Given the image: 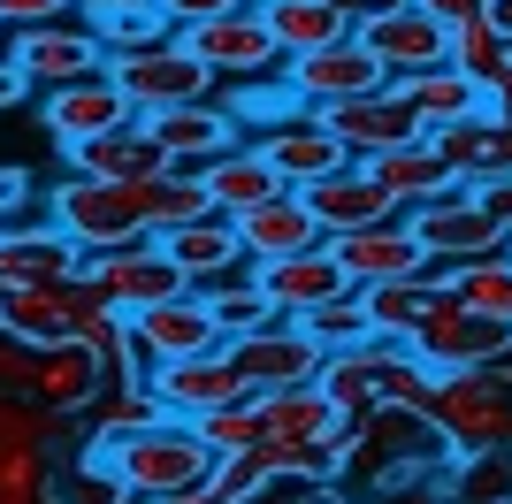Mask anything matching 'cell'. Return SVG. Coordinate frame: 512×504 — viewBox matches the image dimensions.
I'll return each instance as SVG.
<instances>
[{
  "mask_svg": "<svg viewBox=\"0 0 512 504\" xmlns=\"http://www.w3.org/2000/svg\"><path fill=\"white\" fill-rule=\"evenodd\" d=\"M321 390L344 405V413H390V405H406L421 413L428 390H436V367H428L413 344H390V336H367V344H344V352L321 359Z\"/></svg>",
  "mask_w": 512,
  "mask_h": 504,
  "instance_id": "1",
  "label": "cell"
},
{
  "mask_svg": "<svg viewBox=\"0 0 512 504\" xmlns=\"http://www.w3.org/2000/svg\"><path fill=\"white\" fill-rule=\"evenodd\" d=\"M421 413L444 436V451H459V459L512 451V359L505 367H451V375H436Z\"/></svg>",
  "mask_w": 512,
  "mask_h": 504,
  "instance_id": "2",
  "label": "cell"
},
{
  "mask_svg": "<svg viewBox=\"0 0 512 504\" xmlns=\"http://www.w3.org/2000/svg\"><path fill=\"white\" fill-rule=\"evenodd\" d=\"M100 466L123 489L169 497V489H192V482H207V474H214V443L199 436L184 413H169V420H153V428H138V436H123Z\"/></svg>",
  "mask_w": 512,
  "mask_h": 504,
  "instance_id": "3",
  "label": "cell"
},
{
  "mask_svg": "<svg viewBox=\"0 0 512 504\" xmlns=\"http://www.w3.org/2000/svg\"><path fill=\"white\" fill-rule=\"evenodd\" d=\"M46 214L62 222L85 252H107V245H138L146 230V184H115V176H62L46 191Z\"/></svg>",
  "mask_w": 512,
  "mask_h": 504,
  "instance_id": "4",
  "label": "cell"
},
{
  "mask_svg": "<svg viewBox=\"0 0 512 504\" xmlns=\"http://www.w3.org/2000/svg\"><path fill=\"white\" fill-rule=\"evenodd\" d=\"M107 77L130 92V107L146 115V107H184V100H214V62L199 54L184 31H169V39L153 46H130V54H107Z\"/></svg>",
  "mask_w": 512,
  "mask_h": 504,
  "instance_id": "5",
  "label": "cell"
},
{
  "mask_svg": "<svg viewBox=\"0 0 512 504\" xmlns=\"http://www.w3.org/2000/svg\"><path fill=\"white\" fill-rule=\"evenodd\" d=\"M406 222H413V237H421V252L436 260V268H459V260H482V252H505L512 245V230L474 199V184H451L444 199L413 207Z\"/></svg>",
  "mask_w": 512,
  "mask_h": 504,
  "instance_id": "6",
  "label": "cell"
},
{
  "mask_svg": "<svg viewBox=\"0 0 512 504\" xmlns=\"http://www.w3.org/2000/svg\"><path fill=\"white\" fill-rule=\"evenodd\" d=\"M413 352H421L436 375H451V367H505L512 359V321L474 314V306H459V291H444L436 314L421 321V336H413Z\"/></svg>",
  "mask_w": 512,
  "mask_h": 504,
  "instance_id": "7",
  "label": "cell"
},
{
  "mask_svg": "<svg viewBox=\"0 0 512 504\" xmlns=\"http://www.w3.org/2000/svg\"><path fill=\"white\" fill-rule=\"evenodd\" d=\"M85 283L107 298V306H123V314H146L161 298L192 291L176 260L161 252V237H138V245H107V252H85Z\"/></svg>",
  "mask_w": 512,
  "mask_h": 504,
  "instance_id": "8",
  "label": "cell"
},
{
  "mask_svg": "<svg viewBox=\"0 0 512 504\" xmlns=\"http://www.w3.org/2000/svg\"><path fill=\"white\" fill-rule=\"evenodd\" d=\"M283 84H291L306 107H329V100H360V92L390 84V69L360 31H344V39L314 46V54H283Z\"/></svg>",
  "mask_w": 512,
  "mask_h": 504,
  "instance_id": "9",
  "label": "cell"
},
{
  "mask_svg": "<svg viewBox=\"0 0 512 504\" xmlns=\"http://www.w3.org/2000/svg\"><path fill=\"white\" fill-rule=\"evenodd\" d=\"M8 62L39 84V92H54V84L100 77V69H107V46L92 39V23L54 16V23H31V31H8Z\"/></svg>",
  "mask_w": 512,
  "mask_h": 504,
  "instance_id": "10",
  "label": "cell"
},
{
  "mask_svg": "<svg viewBox=\"0 0 512 504\" xmlns=\"http://www.w3.org/2000/svg\"><path fill=\"white\" fill-rule=\"evenodd\" d=\"M230 359H237V375H245V390H291V382H321V359L329 352L291 314H276V321H260V329L230 336Z\"/></svg>",
  "mask_w": 512,
  "mask_h": 504,
  "instance_id": "11",
  "label": "cell"
},
{
  "mask_svg": "<svg viewBox=\"0 0 512 504\" xmlns=\"http://www.w3.org/2000/svg\"><path fill=\"white\" fill-rule=\"evenodd\" d=\"M184 39L214 62V77H268V69H283V39H276V23H268V8H253V0L192 23Z\"/></svg>",
  "mask_w": 512,
  "mask_h": 504,
  "instance_id": "12",
  "label": "cell"
},
{
  "mask_svg": "<svg viewBox=\"0 0 512 504\" xmlns=\"http://www.w3.org/2000/svg\"><path fill=\"white\" fill-rule=\"evenodd\" d=\"M214 344H230L222 336V321L207 314V298L199 291H176L161 298V306H146V314H130V352H138V367H169V359H192V352H214Z\"/></svg>",
  "mask_w": 512,
  "mask_h": 504,
  "instance_id": "13",
  "label": "cell"
},
{
  "mask_svg": "<svg viewBox=\"0 0 512 504\" xmlns=\"http://www.w3.org/2000/svg\"><path fill=\"white\" fill-rule=\"evenodd\" d=\"M138 130L161 146V161H169V168H199V161H214L222 146H237V138H245V123L230 115V100H222V92H214V100H184V107H146V115H138Z\"/></svg>",
  "mask_w": 512,
  "mask_h": 504,
  "instance_id": "14",
  "label": "cell"
},
{
  "mask_svg": "<svg viewBox=\"0 0 512 504\" xmlns=\"http://www.w3.org/2000/svg\"><path fill=\"white\" fill-rule=\"evenodd\" d=\"M314 123L337 130L352 161H375V153L421 138V115L406 107V92H398V84H375V92H360V100H329V107H314Z\"/></svg>",
  "mask_w": 512,
  "mask_h": 504,
  "instance_id": "15",
  "label": "cell"
},
{
  "mask_svg": "<svg viewBox=\"0 0 512 504\" xmlns=\"http://www.w3.org/2000/svg\"><path fill=\"white\" fill-rule=\"evenodd\" d=\"M39 123H46V138L54 146H85V138H100V130H123V123H138V107H130V92L115 77H77V84H54L39 100Z\"/></svg>",
  "mask_w": 512,
  "mask_h": 504,
  "instance_id": "16",
  "label": "cell"
},
{
  "mask_svg": "<svg viewBox=\"0 0 512 504\" xmlns=\"http://www.w3.org/2000/svg\"><path fill=\"white\" fill-rule=\"evenodd\" d=\"M329 252H337V268L352 275V283H413V275H428L436 260L421 252V237H413L406 214H390V222H367V230H344L329 237Z\"/></svg>",
  "mask_w": 512,
  "mask_h": 504,
  "instance_id": "17",
  "label": "cell"
},
{
  "mask_svg": "<svg viewBox=\"0 0 512 504\" xmlns=\"http://www.w3.org/2000/svg\"><path fill=\"white\" fill-rule=\"evenodd\" d=\"M85 275V245L62 222H0V291L16 283H69Z\"/></svg>",
  "mask_w": 512,
  "mask_h": 504,
  "instance_id": "18",
  "label": "cell"
},
{
  "mask_svg": "<svg viewBox=\"0 0 512 504\" xmlns=\"http://www.w3.org/2000/svg\"><path fill=\"white\" fill-rule=\"evenodd\" d=\"M360 39L383 54L390 77H413V69L451 62V23L428 16L421 0H406V8H390V16H375V23H360Z\"/></svg>",
  "mask_w": 512,
  "mask_h": 504,
  "instance_id": "19",
  "label": "cell"
},
{
  "mask_svg": "<svg viewBox=\"0 0 512 504\" xmlns=\"http://www.w3.org/2000/svg\"><path fill=\"white\" fill-rule=\"evenodd\" d=\"M253 146L268 153V161H276V176H283L291 191H306V184H321V176L352 168L344 138L314 123V107H306V115H291V123H276V130H253Z\"/></svg>",
  "mask_w": 512,
  "mask_h": 504,
  "instance_id": "20",
  "label": "cell"
},
{
  "mask_svg": "<svg viewBox=\"0 0 512 504\" xmlns=\"http://www.w3.org/2000/svg\"><path fill=\"white\" fill-rule=\"evenodd\" d=\"M260 420L276 443H329L344 459V436H352V413H344L321 382H291V390H260Z\"/></svg>",
  "mask_w": 512,
  "mask_h": 504,
  "instance_id": "21",
  "label": "cell"
},
{
  "mask_svg": "<svg viewBox=\"0 0 512 504\" xmlns=\"http://www.w3.org/2000/svg\"><path fill=\"white\" fill-rule=\"evenodd\" d=\"M237 222V245H245V260H283V252H306V245H321V222H314V207H306V191H291L283 184L276 199H260V207H245V214H230Z\"/></svg>",
  "mask_w": 512,
  "mask_h": 504,
  "instance_id": "22",
  "label": "cell"
},
{
  "mask_svg": "<svg viewBox=\"0 0 512 504\" xmlns=\"http://www.w3.org/2000/svg\"><path fill=\"white\" fill-rule=\"evenodd\" d=\"M153 398L169 405V413H207V405H230L245 398V375H237L230 344H214V352H192V359H169V367H153Z\"/></svg>",
  "mask_w": 512,
  "mask_h": 504,
  "instance_id": "23",
  "label": "cell"
},
{
  "mask_svg": "<svg viewBox=\"0 0 512 504\" xmlns=\"http://www.w3.org/2000/svg\"><path fill=\"white\" fill-rule=\"evenodd\" d=\"M306 207H314V222H321L329 237L367 230V222H390V214H406L383 184H375V168H367V161H352V168H337V176L306 184Z\"/></svg>",
  "mask_w": 512,
  "mask_h": 504,
  "instance_id": "24",
  "label": "cell"
},
{
  "mask_svg": "<svg viewBox=\"0 0 512 504\" xmlns=\"http://www.w3.org/2000/svg\"><path fill=\"white\" fill-rule=\"evenodd\" d=\"M253 275L268 283L276 314H306V306H321V298H337V291H360V283L337 268L329 237H321V245H306V252H283V260H260Z\"/></svg>",
  "mask_w": 512,
  "mask_h": 504,
  "instance_id": "25",
  "label": "cell"
},
{
  "mask_svg": "<svg viewBox=\"0 0 512 504\" xmlns=\"http://www.w3.org/2000/svg\"><path fill=\"white\" fill-rule=\"evenodd\" d=\"M367 168H375V184H383L406 214L428 207V199H444V191L459 184V168L444 161V146H436L428 130H421V138H406V146H390V153H375Z\"/></svg>",
  "mask_w": 512,
  "mask_h": 504,
  "instance_id": "26",
  "label": "cell"
},
{
  "mask_svg": "<svg viewBox=\"0 0 512 504\" xmlns=\"http://www.w3.org/2000/svg\"><path fill=\"white\" fill-rule=\"evenodd\" d=\"M398 92H406V107L421 115V130L436 138V130H451V123H467V115H482L490 107V92L467 77L459 62H436V69H413V77H390Z\"/></svg>",
  "mask_w": 512,
  "mask_h": 504,
  "instance_id": "27",
  "label": "cell"
},
{
  "mask_svg": "<svg viewBox=\"0 0 512 504\" xmlns=\"http://www.w3.org/2000/svg\"><path fill=\"white\" fill-rule=\"evenodd\" d=\"M161 252L176 260V275H184L192 291H207L214 275L245 268V245H237V222H230V214H199V222L169 230V237H161Z\"/></svg>",
  "mask_w": 512,
  "mask_h": 504,
  "instance_id": "28",
  "label": "cell"
},
{
  "mask_svg": "<svg viewBox=\"0 0 512 504\" xmlns=\"http://www.w3.org/2000/svg\"><path fill=\"white\" fill-rule=\"evenodd\" d=\"M199 176H207V199L222 214H245V207H260V199H276V191H283L276 161H268L253 138H237V146H222L214 161H199Z\"/></svg>",
  "mask_w": 512,
  "mask_h": 504,
  "instance_id": "29",
  "label": "cell"
},
{
  "mask_svg": "<svg viewBox=\"0 0 512 504\" xmlns=\"http://www.w3.org/2000/svg\"><path fill=\"white\" fill-rule=\"evenodd\" d=\"M436 146H444V161L459 168V184H490V176H512V123L497 115V107H482V115H467V123L436 130Z\"/></svg>",
  "mask_w": 512,
  "mask_h": 504,
  "instance_id": "30",
  "label": "cell"
},
{
  "mask_svg": "<svg viewBox=\"0 0 512 504\" xmlns=\"http://www.w3.org/2000/svg\"><path fill=\"white\" fill-rule=\"evenodd\" d=\"M0 321H8L23 344H69L77 275H69V283H16V291H0Z\"/></svg>",
  "mask_w": 512,
  "mask_h": 504,
  "instance_id": "31",
  "label": "cell"
},
{
  "mask_svg": "<svg viewBox=\"0 0 512 504\" xmlns=\"http://www.w3.org/2000/svg\"><path fill=\"white\" fill-rule=\"evenodd\" d=\"M107 367L85 352V344H39V375H31V398L54 405V413H92Z\"/></svg>",
  "mask_w": 512,
  "mask_h": 504,
  "instance_id": "32",
  "label": "cell"
},
{
  "mask_svg": "<svg viewBox=\"0 0 512 504\" xmlns=\"http://www.w3.org/2000/svg\"><path fill=\"white\" fill-rule=\"evenodd\" d=\"M69 168H85V176H115V184H146V176H161V146H153L138 123H123V130H100V138H85V146H69L62 153Z\"/></svg>",
  "mask_w": 512,
  "mask_h": 504,
  "instance_id": "33",
  "label": "cell"
},
{
  "mask_svg": "<svg viewBox=\"0 0 512 504\" xmlns=\"http://www.w3.org/2000/svg\"><path fill=\"white\" fill-rule=\"evenodd\" d=\"M199 214H222L207 199V176H199V168H161V176H146V230L153 237L184 230V222H199Z\"/></svg>",
  "mask_w": 512,
  "mask_h": 504,
  "instance_id": "34",
  "label": "cell"
},
{
  "mask_svg": "<svg viewBox=\"0 0 512 504\" xmlns=\"http://www.w3.org/2000/svg\"><path fill=\"white\" fill-rule=\"evenodd\" d=\"M85 23H92V39H100L107 54H130V46H153V39L176 31V23L161 16V0H92Z\"/></svg>",
  "mask_w": 512,
  "mask_h": 504,
  "instance_id": "35",
  "label": "cell"
},
{
  "mask_svg": "<svg viewBox=\"0 0 512 504\" xmlns=\"http://www.w3.org/2000/svg\"><path fill=\"white\" fill-rule=\"evenodd\" d=\"M199 298H207V314L222 321V336H245V329H260V321H276V298H268V283L253 275V260L230 268V275H214Z\"/></svg>",
  "mask_w": 512,
  "mask_h": 504,
  "instance_id": "36",
  "label": "cell"
},
{
  "mask_svg": "<svg viewBox=\"0 0 512 504\" xmlns=\"http://www.w3.org/2000/svg\"><path fill=\"white\" fill-rule=\"evenodd\" d=\"M451 62L467 69V77L482 84V92H490V84L512 69V39L497 31V16H490V8H474V16H459V23H451Z\"/></svg>",
  "mask_w": 512,
  "mask_h": 504,
  "instance_id": "37",
  "label": "cell"
},
{
  "mask_svg": "<svg viewBox=\"0 0 512 504\" xmlns=\"http://www.w3.org/2000/svg\"><path fill=\"white\" fill-rule=\"evenodd\" d=\"M451 291H459V306H474V314L512 321V245L482 252V260H459V268H451Z\"/></svg>",
  "mask_w": 512,
  "mask_h": 504,
  "instance_id": "38",
  "label": "cell"
},
{
  "mask_svg": "<svg viewBox=\"0 0 512 504\" xmlns=\"http://www.w3.org/2000/svg\"><path fill=\"white\" fill-rule=\"evenodd\" d=\"M306 336H314L321 352H344V344H367L375 336V321H367V298L360 291H337V298H321V306H306V314H291Z\"/></svg>",
  "mask_w": 512,
  "mask_h": 504,
  "instance_id": "39",
  "label": "cell"
},
{
  "mask_svg": "<svg viewBox=\"0 0 512 504\" xmlns=\"http://www.w3.org/2000/svg\"><path fill=\"white\" fill-rule=\"evenodd\" d=\"M268 23H276L283 54H314V46H329V39H344V31H352L329 0H276V8H268Z\"/></svg>",
  "mask_w": 512,
  "mask_h": 504,
  "instance_id": "40",
  "label": "cell"
},
{
  "mask_svg": "<svg viewBox=\"0 0 512 504\" xmlns=\"http://www.w3.org/2000/svg\"><path fill=\"white\" fill-rule=\"evenodd\" d=\"M192 428L214 443V459L253 451V443L268 436V420H260V390H245V398H230V405H207V413H192Z\"/></svg>",
  "mask_w": 512,
  "mask_h": 504,
  "instance_id": "41",
  "label": "cell"
},
{
  "mask_svg": "<svg viewBox=\"0 0 512 504\" xmlns=\"http://www.w3.org/2000/svg\"><path fill=\"white\" fill-rule=\"evenodd\" d=\"M69 436V413H54V405H39L31 390H0V443H54Z\"/></svg>",
  "mask_w": 512,
  "mask_h": 504,
  "instance_id": "42",
  "label": "cell"
},
{
  "mask_svg": "<svg viewBox=\"0 0 512 504\" xmlns=\"http://www.w3.org/2000/svg\"><path fill=\"white\" fill-rule=\"evenodd\" d=\"M230 115L245 123V138H253V130H276V123H291V115H306V100L291 92V84H283V69H276V84H253V92H237Z\"/></svg>",
  "mask_w": 512,
  "mask_h": 504,
  "instance_id": "43",
  "label": "cell"
},
{
  "mask_svg": "<svg viewBox=\"0 0 512 504\" xmlns=\"http://www.w3.org/2000/svg\"><path fill=\"white\" fill-rule=\"evenodd\" d=\"M54 489V451L46 443H0V497H31Z\"/></svg>",
  "mask_w": 512,
  "mask_h": 504,
  "instance_id": "44",
  "label": "cell"
},
{
  "mask_svg": "<svg viewBox=\"0 0 512 504\" xmlns=\"http://www.w3.org/2000/svg\"><path fill=\"white\" fill-rule=\"evenodd\" d=\"M459 504H512V451H474L459 466Z\"/></svg>",
  "mask_w": 512,
  "mask_h": 504,
  "instance_id": "45",
  "label": "cell"
},
{
  "mask_svg": "<svg viewBox=\"0 0 512 504\" xmlns=\"http://www.w3.org/2000/svg\"><path fill=\"white\" fill-rule=\"evenodd\" d=\"M276 474H268V459H260V443L253 451H230V459H214V474H207V489H214V504H245L253 489H268Z\"/></svg>",
  "mask_w": 512,
  "mask_h": 504,
  "instance_id": "46",
  "label": "cell"
},
{
  "mask_svg": "<svg viewBox=\"0 0 512 504\" xmlns=\"http://www.w3.org/2000/svg\"><path fill=\"white\" fill-rule=\"evenodd\" d=\"M31 375H39V344H23V336L0 321V390H31Z\"/></svg>",
  "mask_w": 512,
  "mask_h": 504,
  "instance_id": "47",
  "label": "cell"
},
{
  "mask_svg": "<svg viewBox=\"0 0 512 504\" xmlns=\"http://www.w3.org/2000/svg\"><path fill=\"white\" fill-rule=\"evenodd\" d=\"M77 0H0V23L8 31H31V23H54V16H69Z\"/></svg>",
  "mask_w": 512,
  "mask_h": 504,
  "instance_id": "48",
  "label": "cell"
},
{
  "mask_svg": "<svg viewBox=\"0 0 512 504\" xmlns=\"http://www.w3.org/2000/svg\"><path fill=\"white\" fill-rule=\"evenodd\" d=\"M23 199H31V168L0 161V222H16V214H23Z\"/></svg>",
  "mask_w": 512,
  "mask_h": 504,
  "instance_id": "49",
  "label": "cell"
},
{
  "mask_svg": "<svg viewBox=\"0 0 512 504\" xmlns=\"http://www.w3.org/2000/svg\"><path fill=\"white\" fill-rule=\"evenodd\" d=\"M222 8H237V0H161V16L176 23V31H192V23H207V16H222Z\"/></svg>",
  "mask_w": 512,
  "mask_h": 504,
  "instance_id": "50",
  "label": "cell"
},
{
  "mask_svg": "<svg viewBox=\"0 0 512 504\" xmlns=\"http://www.w3.org/2000/svg\"><path fill=\"white\" fill-rule=\"evenodd\" d=\"M329 8H337L344 23H352V31H360V23H375V16H390V8H406V0H329Z\"/></svg>",
  "mask_w": 512,
  "mask_h": 504,
  "instance_id": "51",
  "label": "cell"
},
{
  "mask_svg": "<svg viewBox=\"0 0 512 504\" xmlns=\"http://www.w3.org/2000/svg\"><path fill=\"white\" fill-rule=\"evenodd\" d=\"M474 199H482V207H490L497 222L512 230V176H490V184H474Z\"/></svg>",
  "mask_w": 512,
  "mask_h": 504,
  "instance_id": "52",
  "label": "cell"
},
{
  "mask_svg": "<svg viewBox=\"0 0 512 504\" xmlns=\"http://www.w3.org/2000/svg\"><path fill=\"white\" fill-rule=\"evenodd\" d=\"M23 100H31V77H23V69L0 54V115H8V107H23Z\"/></svg>",
  "mask_w": 512,
  "mask_h": 504,
  "instance_id": "53",
  "label": "cell"
},
{
  "mask_svg": "<svg viewBox=\"0 0 512 504\" xmlns=\"http://www.w3.org/2000/svg\"><path fill=\"white\" fill-rule=\"evenodd\" d=\"M428 16H444V23H459V16H474V8H482V0H421Z\"/></svg>",
  "mask_w": 512,
  "mask_h": 504,
  "instance_id": "54",
  "label": "cell"
},
{
  "mask_svg": "<svg viewBox=\"0 0 512 504\" xmlns=\"http://www.w3.org/2000/svg\"><path fill=\"white\" fill-rule=\"evenodd\" d=\"M153 504H214V489L192 482V489H169V497H153Z\"/></svg>",
  "mask_w": 512,
  "mask_h": 504,
  "instance_id": "55",
  "label": "cell"
},
{
  "mask_svg": "<svg viewBox=\"0 0 512 504\" xmlns=\"http://www.w3.org/2000/svg\"><path fill=\"white\" fill-rule=\"evenodd\" d=\"M490 107H497V115H505V123H512V69H505V77L490 84Z\"/></svg>",
  "mask_w": 512,
  "mask_h": 504,
  "instance_id": "56",
  "label": "cell"
},
{
  "mask_svg": "<svg viewBox=\"0 0 512 504\" xmlns=\"http://www.w3.org/2000/svg\"><path fill=\"white\" fill-rule=\"evenodd\" d=\"M0 504H62L54 489H31V497H0Z\"/></svg>",
  "mask_w": 512,
  "mask_h": 504,
  "instance_id": "57",
  "label": "cell"
},
{
  "mask_svg": "<svg viewBox=\"0 0 512 504\" xmlns=\"http://www.w3.org/2000/svg\"><path fill=\"white\" fill-rule=\"evenodd\" d=\"M253 8H276V0H253Z\"/></svg>",
  "mask_w": 512,
  "mask_h": 504,
  "instance_id": "58",
  "label": "cell"
},
{
  "mask_svg": "<svg viewBox=\"0 0 512 504\" xmlns=\"http://www.w3.org/2000/svg\"><path fill=\"white\" fill-rule=\"evenodd\" d=\"M0 39H8V23H0Z\"/></svg>",
  "mask_w": 512,
  "mask_h": 504,
  "instance_id": "59",
  "label": "cell"
},
{
  "mask_svg": "<svg viewBox=\"0 0 512 504\" xmlns=\"http://www.w3.org/2000/svg\"><path fill=\"white\" fill-rule=\"evenodd\" d=\"M77 8H92V0H77Z\"/></svg>",
  "mask_w": 512,
  "mask_h": 504,
  "instance_id": "60",
  "label": "cell"
}]
</instances>
